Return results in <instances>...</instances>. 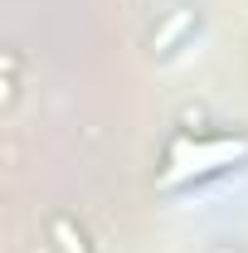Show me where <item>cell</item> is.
Returning a JSON list of instances; mask_svg holds the SVG:
<instances>
[{
	"label": "cell",
	"instance_id": "obj_1",
	"mask_svg": "<svg viewBox=\"0 0 248 253\" xmlns=\"http://www.w3.org/2000/svg\"><path fill=\"white\" fill-rule=\"evenodd\" d=\"M248 161V136H180L170 151H165V166L156 175L161 190H190L205 185L224 170L244 166Z\"/></svg>",
	"mask_w": 248,
	"mask_h": 253
}]
</instances>
